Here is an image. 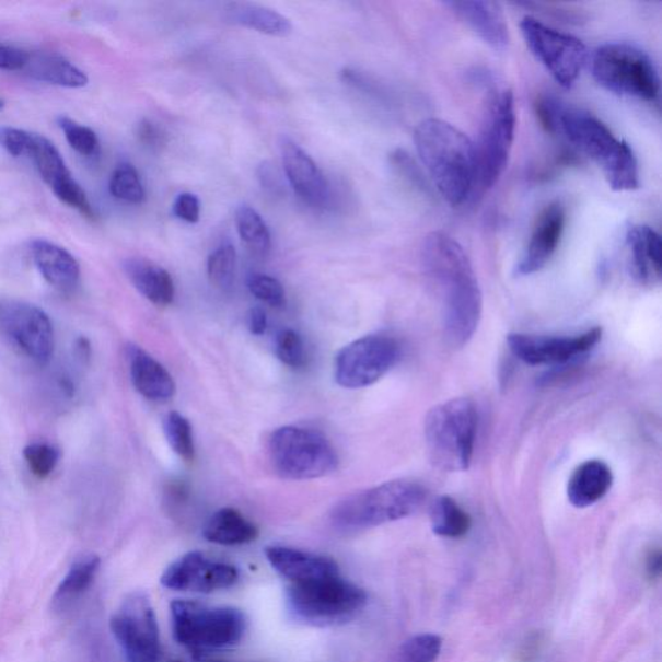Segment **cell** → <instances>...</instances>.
<instances>
[{
    "instance_id": "6da1fadb",
    "label": "cell",
    "mask_w": 662,
    "mask_h": 662,
    "mask_svg": "<svg viewBox=\"0 0 662 662\" xmlns=\"http://www.w3.org/2000/svg\"><path fill=\"white\" fill-rule=\"evenodd\" d=\"M425 274L438 290L444 307L448 344L461 348L474 337L481 318L483 294L473 263L460 242L444 232L423 241Z\"/></svg>"
},
{
    "instance_id": "7a4b0ae2",
    "label": "cell",
    "mask_w": 662,
    "mask_h": 662,
    "mask_svg": "<svg viewBox=\"0 0 662 662\" xmlns=\"http://www.w3.org/2000/svg\"><path fill=\"white\" fill-rule=\"evenodd\" d=\"M537 106L538 117L547 131L559 135L592 160L612 189L631 191L639 188L640 174L635 152L600 118L551 96L541 98Z\"/></svg>"
},
{
    "instance_id": "3957f363",
    "label": "cell",
    "mask_w": 662,
    "mask_h": 662,
    "mask_svg": "<svg viewBox=\"0 0 662 662\" xmlns=\"http://www.w3.org/2000/svg\"><path fill=\"white\" fill-rule=\"evenodd\" d=\"M417 153L441 197L460 208L475 196L474 141L446 120H422L415 131Z\"/></svg>"
},
{
    "instance_id": "277c9868",
    "label": "cell",
    "mask_w": 662,
    "mask_h": 662,
    "mask_svg": "<svg viewBox=\"0 0 662 662\" xmlns=\"http://www.w3.org/2000/svg\"><path fill=\"white\" fill-rule=\"evenodd\" d=\"M426 498L425 487L415 480L387 481L345 498L330 519L339 531H364L416 514Z\"/></svg>"
},
{
    "instance_id": "5b68a950",
    "label": "cell",
    "mask_w": 662,
    "mask_h": 662,
    "mask_svg": "<svg viewBox=\"0 0 662 662\" xmlns=\"http://www.w3.org/2000/svg\"><path fill=\"white\" fill-rule=\"evenodd\" d=\"M478 413L468 398H452L429 411L425 438L430 460L448 473H461L472 465Z\"/></svg>"
},
{
    "instance_id": "8992f818",
    "label": "cell",
    "mask_w": 662,
    "mask_h": 662,
    "mask_svg": "<svg viewBox=\"0 0 662 662\" xmlns=\"http://www.w3.org/2000/svg\"><path fill=\"white\" fill-rule=\"evenodd\" d=\"M170 612L176 642L194 652L196 659L240 643L247 629L244 612L234 607L177 600L171 603Z\"/></svg>"
},
{
    "instance_id": "52a82bcc",
    "label": "cell",
    "mask_w": 662,
    "mask_h": 662,
    "mask_svg": "<svg viewBox=\"0 0 662 662\" xmlns=\"http://www.w3.org/2000/svg\"><path fill=\"white\" fill-rule=\"evenodd\" d=\"M516 120L515 96L512 91H493L484 108L478 140L474 141L475 196L492 189L507 170L514 147Z\"/></svg>"
},
{
    "instance_id": "ba28073f",
    "label": "cell",
    "mask_w": 662,
    "mask_h": 662,
    "mask_svg": "<svg viewBox=\"0 0 662 662\" xmlns=\"http://www.w3.org/2000/svg\"><path fill=\"white\" fill-rule=\"evenodd\" d=\"M592 73L597 84L612 94L657 102L660 76L651 56L630 43H607L596 48Z\"/></svg>"
},
{
    "instance_id": "9c48e42d",
    "label": "cell",
    "mask_w": 662,
    "mask_h": 662,
    "mask_svg": "<svg viewBox=\"0 0 662 662\" xmlns=\"http://www.w3.org/2000/svg\"><path fill=\"white\" fill-rule=\"evenodd\" d=\"M269 458L276 473L288 480L324 478L338 468L339 458L322 432L283 426L269 438Z\"/></svg>"
},
{
    "instance_id": "30bf717a",
    "label": "cell",
    "mask_w": 662,
    "mask_h": 662,
    "mask_svg": "<svg viewBox=\"0 0 662 662\" xmlns=\"http://www.w3.org/2000/svg\"><path fill=\"white\" fill-rule=\"evenodd\" d=\"M288 607L298 620L312 625L345 623L359 614L368 603L364 589L341 576L290 583Z\"/></svg>"
},
{
    "instance_id": "8fae6325",
    "label": "cell",
    "mask_w": 662,
    "mask_h": 662,
    "mask_svg": "<svg viewBox=\"0 0 662 662\" xmlns=\"http://www.w3.org/2000/svg\"><path fill=\"white\" fill-rule=\"evenodd\" d=\"M521 31L526 47L561 88L571 89L588 61V48L571 34L557 31L532 16H525Z\"/></svg>"
},
{
    "instance_id": "7c38bea8",
    "label": "cell",
    "mask_w": 662,
    "mask_h": 662,
    "mask_svg": "<svg viewBox=\"0 0 662 662\" xmlns=\"http://www.w3.org/2000/svg\"><path fill=\"white\" fill-rule=\"evenodd\" d=\"M400 358L396 339L384 334L362 337L341 348L334 375L340 387L356 390L372 386L393 369Z\"/></svg>"
},
{
    "instance_id": "4fadbf2b",
    "label": "cell",
    "mask_w": 662,
    "mask_h": 662,
    "mask_svg": "<svg viewBox=\"0 0 662 662\" xmlns=\"http://www.w3.org/2000/svg\"><path fill=\"white\" fill-rule=\"evenodd\" d=\"M111 629L127 662L161 661L159 623L144 593L137 592L126 597L112 617Z\"/></svg>"
},
{
    "instance_id": "5bb4252c",
    "label": "cell",
    "mask_w": 662,
    "mask_h": 662,
    "mask_svg": "<svg viewBox=\"0 0 662 662\" xmlns=\"http://www.w3.org/2000/svg\"><path fill=\"white\" fill-rule=\"evenodd\" d=\"M0 325L20 351L35 364L47 365L55 348L51 320L37 305L0 302Z\"/></svg>"
},
{
    "instance_id": "9a60e30c",
    "label": "cell",
    "mask_w": 662,
    "mask_h": 662,
    "mask_svg": "<svg viewBox=\"0 0 662 662\" xmlns=\"http://www.w3.org/2000/svg\"><path fill=\"white\" fill-rule=\"evenodd\" d=\"M602 339L601 327L578 336L550 337L510 334L508 344L515 358L533 367L560 365L592 351Z\"/></svg>"
},
{
    "instance_id": "2e32d148",
    "label": "cell",
    "mask_w": 662,
    "mask_h": 662,
    "mask_svg": "<svg viewBox=\"0 0 662 662\" xmlns=\"http://www.w3.org/2000/svg\"><path fill=\"white\" fill-rule=\"evenodd\" d=\"M237 581L236 567L212 560L199 551L183 555L161 578L162 585L170 590L202 594L232 588Z\"/></svg>"
},
{
    "instance_id": "e0dca14e",
    "label": "cell",
    "mask_w": 662,
    "mask_h": 662,
    "mask_svg": "<svg viewBox=\"0 0 662 662\" xmlns=\"http://www.w3.org/2000/svg\"><path fill=\"white\" fill-rule=\"evenodd\" d=\"M567 213L564 204L551 202L538 213L533 223L529 244L516 266L519 276L539 272L557 253L566 230Z\"/></svg>"
},
{
    "instance_id": "ac0fdd59",
    "label": "cell",
    "mask_w": 662,
    "mask_h": 662,
    "mask_svg": "<svg viewBox=\"0 0 662 662\" xmlns=\"http://www.w3.org/2000/svg\"><path fill=\"white\" fill-rule=\"evenodd\" d=\"M282 163L288 181L303 201L323 208L330 199V187L316 162L289 138L280 141Z\"/></svg>"
},
{
    "instance_id": "d6986e66",
    "label": "cell",
    "mask_w": 662,
    "mask_h": 662,
    "mask_svg": "<svg viewBox=\"0 0 662 662\" xmlns=\"http://www.w3.org/2000/svg\"><path fill=\"white\" fill-rule=\"evenodd\" d=\"M445 5L496 51L509 47V26L500 3L489 0H453Z\"/></svg>"
},
{
    "instance_id": "ffe728a7",
    "label": "cell",
    "mask_w": 662,
    "mask_h": 662,
    "mask_svg": "<svg viewBox=\"0 0 662 662\" xmlns=\"http://www.w3.org/2000/svg\"><path fill=\"white\" fill-rule=\"evenodd\" d=\"M266 557L277 573L290 583L320 580L339 576L336 560L315 553L287 546H268Z\"/></svg>"
},
{
    "instance_id": "44dd1931",
    "label": "cell",
    "mask_w": 662,
    "mask_h": 662,
    "mask_svg": "<svg viewBox=\"0 0 662 662\" xmlns=\"http://www.w3.org/2000/svg\"><path fill=\"white\" fill-rule=\"evenodd\" d=\"M31 253L35 267L53 288L61 293H71L81 280L80 263L67 248L47 240H34Z\"/></svg>"
},
{
    "instance_id": "7402d4cb",
    "label": "cell",
    "mask_w": 662,
    "mask_h": 662,
    "mask_svg": "<svg viewBox=\"0 0 662 662\" xmlns=\"http://www.w3.org/2000/svg\"><path fill=\"white\" fill-rule=\"evenodd\" d=\"M131 381L148 400L166 403L176 394V384L166 368L139 346L127 347Z\"/></svg>"
},
{
    "instance_id": "603a6c76",
    "label": "cell",
    "mask_w": 662,
    "mask_h": 662,
    "mask_svg": "<svg viewBox=\"0 0 662 662\" xmlns=\"http://www.w3.org/2000/svg\"><path fill=\"white\" fill-rule=\"evenodd\" d=\"M626 244L637 279L644 284L659 283L662 258L660 234L650 225H632L626 234Z\"/></svg>"
},
{
    "instance_id": "cb8c5ba5",
    "label": "cell",
    "mask_w": 662,
    "mask_h": 662,
    "mask_svg": "<svg viewBox=\"0 0 662 662\" xmlns=\"http://www.w3.org/2000/svg\"><path fill=\"white\" fill-rule=\"evenodd\" d=\"M614 474L606 462H583L569 478L567 496L574 508L585 509L600 502L609 492Z\"/></svg>"
},
{
    "instance_id": "d4e9b609",
    "label": "cell",
    "mask_w": 662,
    "mask_h": 662,
    "mask_svg": "<svg viewBox=\"0 0 662 662\" xmlns=\"http://www.w3.org/2000/svg\"><path fill=\"white\" fill-rule=\"evenodd\" d=\"M124 269L135 289L149 302L159 307L174 302L175 284L165 268L148 259L130 258L124 263Z\"/></svg>"
},
{
    "instance_id": "484cf974",
    "label": "cell",
    "mask_w": 662,
    "mask_h": 662,
    "mask_svg": "<svg viewBox=\"0 0 662 662\" xmlns=\"http://www.w3.org/2000/svg\"><path fill=\"white\" fill-rule=\"evenodd\" d=\"M34 81L66 89H82L89 83L84 71L66 57L54 53H28L23 70Z\"/></svg>"
},
{
    "instance_id": "4316f807",
    "label": "cell",
    "mask_w": 662,
    "mask_h": 662,
    "mask_svg": "<svg viewBox=\"0 0 662 662\" xmlns=\"http://www.w3.org/2000/svg\"><path fill=\"white\" fill-rule=\"evenodd\" d=\"M227 23L252 28L272 37H288L293 25L288 18L267 5L251 2L228 3L224 9Z\"/></svg>"
},
{
    "instance_id": "83f0119b",
    "label": "cell",
    "mask_w": 662,
    "mask_h": 662,
    "mask_svg": "<svg viewBox=\"0 0 662 662\" xmlns=\"http://www.w3.org/2000/svg\"><path fill=\"white\" fill-rule=\"evenodd\" d=\"M209 543L223 546H239L253 543L259 536L258 526L248 521L236 509H220L204 529Z\"/></svg>"
},
{
    "instance_id": "f1b7e54d",
    "label": "cell",
    "mask_w": 662,
    "mask_h": 662,
    "mask_svg": "<svg viewBox=\"0 0 662 662\" xmlns=\"http://www.w3.org/2000/svg\"><path fill=\"white\" fill-rule=\"evenodd\" d=\"M100 565H102V560L95 554H85L76 559L56 590L55 606L66 607L88 592L92 582L95 581Z\"/></svg>"
},
{
    "instance_id": "f546056e",
    "label": "cell",
    "mask_w": 662,
    "mask_h": 662,
    "mask_svg": "<svg viewBox=\"0 0 662 662\" xmlns=\"http://www.w3.org/2000/svg\"><path fill=\"white\" fill-rule=\"evenodd\" d=\"M430 522L433 533L446 538L464 537L472 529V518L448 496H440L431 503Z\"/></svg>"
},
{
    "instance_id": "4dcf8cb0",
    "label": "cell",
    "mask_w": 662,
    "mask_h": 662,
    "mask_svg": "<svg viewBox=\"0 0 662 662\" xmlns=\"http://www.w3.org/2000/svg\"><path fill=\"white\" fill-rule=\"evenodd\" d=\"M28 159L34 162L42 179L53 190L74 177L70 173L66 161H63L59 149L43 135L35 133L34 147Z\"/></svg>"
},
{
    "instance_id": "1f68e13d",
    "label": "cell",
    "mask_w": 662,
    "mask_h": 662,
    "mask_svg": "<svg viewBox=\"0 0 662 662\" xmlns=\"http://www.w3.org/2000/svg\"><path fill=\"white\" fill-rule=\"evenodd\" d=\"M237 232L252 253L267 256L270 252V233L258 211L248 205H241L236 210Z\"/></svg>"
},
{
    "instance_id": "d6a6232c",
    "label": "cell",
    "mask_w": 662,
    "mask_h": 662,
    "mask_svg": "<svg viewBox=\"0 0 662 662\" xmlns=\"http://www.w3.org/2000/svg\"><path fill=\"white\" fill-rule=\"evenodd\" d=\"M109 190L114 198L127 204L139 205L146 199V190L142 187L140 175L131 163H120L114 169Z\"/></svg>"
},
{
    "instance_id": "836d02e7",
    "label": "cell",
    "mask_w": 662,
    "mask_h": 662,
    "mask_svg": "<svg viewBox=\"0 0 662 662\" xmlns=\"http://www.w3.org/2000/svg\"><path fill=\"white\" fill-rule=\"evenodd\" d=\"M236 248H234L231 242H224L209 256L208 275L210 282L220 290H230L234 276H236Z\"/></svg>"
},
{
    "instance_id": "e575fe53",
    "label": "cell",
    "mask_w": 662,
    "mask_h": 662,
    "mask_svg": "<svg viewBox=\"0 0 662 662\" xmlns=\"http://www.w3.org/2000/svg\"><path fill=\"white\" fill-rule=\"evenodd\" d=\"M163 429L171 450L185 462L194 461L196 455L194 431L188 419L181 413L171 411L165 418Z\"/></svg>"
},
{
    "instance_id": "d590c367",
    "label": "cell",
    "mask_w": 662,
    "mask_h": 662,
    "mask_svg": "<svg viewBox=\"0 0 662 662\" xmlns=\"http://www.w3.org/2000/svg\"><path fill=\"white\" fill-rule=\"evenodd\" d=\"M57 124H59L70 148L74 149L78 154L85 156V159H94L100 153V141L92 128L63 116L57 119Z\"/></svg>"
},
{
    "instance_id": "8d00e7d4",
    "label": "cell",
    "mask_w": 662,
    "mask_h": 662,
    "mask_svg": "<svg viewBox=\"0 0 662 662\" xmlns=\"http://www.w3.org/2000/svg\"><path fill=\"white\" fill-rule=\"evenodd\" d=\"M443 649V639L437 635H419L404 643L402 662H437Z\"/></svg>"
},
{
    "instance_id": "74e56055",
    "label": "cell",
    "mask_w": 662,
    "mask_h": 662,
    "mask_svg": "<svg viewBox=\"0 0 662 662\" xmlns=\"http://www.w3.org/2000/svg\"><path fill=\"white\" fill-rule=\"evenodd\" d=\"M275 353L282 364L293 369L304 367L307 355L303 339L293 329H282L275 339Z\"/></svg>"
},
{
    "instance_id": "f35d334b",
    "label": "cell",
    "mask_w": 662,
    "mask_h": 662,
    "mask_svg": "<svg viewBox=\"0 0 662 662\" xmlns=\"http://www.w3.org/2000/svg\"><path fill=\"white\" fill-rule=\"evenodd\" d=\"M246 283L251 293L263 303L270 305V307L280 309L287 302L282 283L275 279V277L252 274L247 277Z\"/></svg>"
},
{
    "instance_id": "ab89813d",
    "label": "cell",
    "mask_w": 662,
    "mask_h": 662,
    "mask_svg": "<svg viewBox=\"0 0 662 662\" xmlns=\"http://www.w3.org/2000/svg\"><path fill=\"white\" fill-rule=\"evenodd\" d=\"M24 458L31 472L39 479H46L54 473L60 452L48 444L35 443L25 446Z\"/></svg>"
},
{
    "instance_id": "60d3db41",
    "label": "cell",
    "mask_w": 662,
    "mask_h": 662,
    "mask_svg": "<svg viewBox=\"0 0 662 662\" xmlns=\"http://www.w3.org/2000/svg\"><path fill=\"white\" fill-rule=\"evenodd\" d=\"M35 133L20 130L16 127H0V147L16 159H28L34 147Z\"/></svg>"
},
{
    "instance_id": "b9f144b4",
    "label": "cell",
    "mask_w": 662,
    "mask_h": 662,
    "mask_svg": "<svg viewBox=\"0 0 662 662\" xmlns=\"http://www.w3.org/2000/svg\"><path fill=\"white\" fill-rule=\"evenodd\" d=\"M173 212L176 218L184 220L187 223H197L201 205L197 196L191 194H182L177 196L173 206Z\"/></svg>"
},
{
    "instance_id": "7bdbcfd3",
    "label": "cell",
    "mask_w": 662,
    "mask_h": 662,
    "mask_svg": "<svg viewBox=\"0 0 662 662\" xmlns=\"http://www.w3.org/2000/svg\"><path fill=\"white\" fill-rule=\"evenodd\" d=\"M137 135L141 144L151 149H161L167 142L165 132L149 119H142L139 123Z\"/></svg>"
},
{
    "instance_id": "ee69618b",
    "label": "cell",
    "mask_w": 662,
    "mask_h": 662,
    "mask_svg": "<svg viewBox=\"0 0 662 662\" xmlns=\"http://www.w3.org/2000/svg\"><path fill=\"white\" fill-rule=\"evenodd\" d=\"M28 53L24 49L0 43V70L21 71L24 69Z\"/></svg>"
},
{
    "instance_id": "f6af8a7d",
    "label": "cell",
    "mask_w": 662,
    "mask_h": 662,
    "mask_svg": "<svg viewBox=\"0 0 662 662\" xmlns=\"http://www.w3.org/2000/svg\"><path fill=\"white\" fill-rule=\"evenodd\" d=\"M248 330L254 336H263L266 333L268 326V318L265 310L260 307H254L248 312L247 317Z\"/></svg>"
},
{
    "instance_id": "bcb514c9",
    "label": "cell",
    "mask_w": 662,
    "mask_h": 662,
    "mask_svg": "<svg viewBox=\"0 0 662 662\" xmlns=\"http://www.w3.org/2000/svg\"><path fill=\"white\" fill-rule=\"evenodd\" d=\"M662 568V557L660 549H652L646 557V574L650 581L660 579Z\"/></svg>"
},
{
    "instance_id": "7dc6e473",
    "label": "cell",
    "mask_w": 662,
    "mask_h": 662,
    "mask_svg": "<svg viewBox=\"0 0 662 662\" xmlns=\"http://www.w3.org/2000/svg\"><path fill=\"white\" fill-rule=\"evenodd\" d=\"M76 355L81 362H89L91 359V345L88 338L81 337L76 341Z\"/></svg>"
},
{
    "instance_id": "c3c4849f",
    "label": "cell",
    "mask_w": 662,
    "mask_h": 662,
    "mask_svg": "<svg viewBox=\"0 0 662 662\" xmlns=\"http://www.w3.org/2000/svg\"><path fill=\"white\" fill-rule=\"evenodd\" d=\"M59 386L68 397L74 396V383L67 379V376H61Z\"/></svg>"
},
{
    "instance_id": "681fc988",
    "label": "cell",
    "mask_w": 662,
    "mask_h": 662,
    "mask_svg": "<svg viewBox=\"0 0 662 662\" xmlns=\"http://www.w3.org/2000/svg\"><path fill=\"white\" fill-rule=\"evenodd\" d=\"M173 662H183V661H173ZM204 662H224V661H204Z\"/></svg>"
}]
</instances>
